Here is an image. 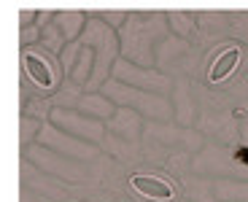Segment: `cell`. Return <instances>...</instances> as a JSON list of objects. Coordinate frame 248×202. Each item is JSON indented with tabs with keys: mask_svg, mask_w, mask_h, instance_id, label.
Instances as JSON below:
<instances>
[{
	"mask_svg": "<svg viewBox=\"0 0 248 202\" xmlns=\"http://www.w3.org/2000/svg\"><path fill=\"white\" fill-rule=\"evenodd\" d=\"M168 32L165 14H127L119 32V51L124 60L138 67H151L154 62V46L151 43Z\"/></svg>",
	"mask_w": 248,
	"mask_h": 202,
	"instance_id": "obj_1",
	"label": "cell"
},
{
	"mask_svg": "<svg viewBox=\"0 0 248 202\" xmlns=\"http://www.w3.org/2000/svg\"><path fill=\"white\" fill-rule=\"evenodd\" d=\"M168 19H170V27H175V30H178L181 35H186V32H189V27L184 25V22H189V14L175 11V14H168Z\"/></svg>",
	"mask_w": 248,
	"mask_h": 202,
	"instance_id": "obj_15",
	"label": "cell"
},
{
	"mask_svg": "<svg viewBox=\"0 0 248 202\" xmlns=\"http://www.w3.org/2000/svg\"><path fill=\"white\" fill-rule=\"evenodd\" d=\"M54 27L60 30L62 43L73 41L76 35L84 32V27H87V16H84L81 11H57L54 14Z\"/></svg>",
	"mask_w": 248,
	"mask_h": 202,
	"instance_id": "obj_10",
	"label": "cell"
},
{
	"mask_svg": "<svg viewBox=\"0 0 248 202\" xmlns=\"http://www.w3.org/2000/svg\"><path fill=\"white\" fill-rule=\"evenodd\" d=\"M41 143L49 148H54L51 154H68V156H78V159H92L94 154V146H87V143H81L78 138H68L65 132L54 127H44L41 129Z\"/></svg>",
	"mask_w": 248,
	"mask_h": 202,
	"instance_id": "obj_8",
	"label": "cell"
},
{
	"mask_svg": "<svg viewBox=\"0 0 248 202\" xmlns=\"http://www.w3.org/2000/svg\"><path fill=\"white\" fill-rule=\"evenodd\" d=\"M130 186L135 189L138 197L149 202H175L178 191L170 181H165L162 175H149V172H138L130 178Z\"/></svg>",
	"mask_w": 248,
	"mask_h": 202,
	"instance_id": "obj_7",
	"label": "cell"
},
{
	"mask_svg": "<svg viewBox=\"0 0 248 202\" xmlns=\"http://www.w3.org/2000/svg\"><path fill=\"white\" fill-rule=\"evenodd\" d=\"M76 110L84 113V116H89V119L103 122V119H111L113 113H116V105H113L103 92H89V94H81V97L76 100Z\"/></svg>",
	"mask_w": 248,
	"mask_h": 202,
	"instance_id": "obj_9",
	"label": "cell"
},
{
	"mask_svg": "<svg viewBox=\"0 0 248 202\" xmlns=\"http://www.w3.org/2000/svg\"><path fill=\"white\" fill-rule=\"evenodd\" d=\"M108 122H111V129H113V132L122 135V138H130V140H135L138 132H140V119H138L135 110L116 108V113H113Z\"/></svg>",
	"mask_w": 248,
	"mask_h": 202,
	"instance_id": "obj_12",
	"label": "cell"
},
{
	"mask_svg": "<svg viewBox=\"0 0 248 202\" xmlns=\"http://www.w3.org/2000/svg\"><path fill=\"white\" fill-rule=\"evenodd\" d=\"M100 92L106 94L116 108L135 110V113H140V116L156 119V122H168V119H173V105H170L168 97H162V94L140 92V89L124 86V84H119V81H113V78H108L106 84L100 86Z\"/></svg>",
	"mask_w": 248,
	"mask_h": 202,
	"instance_id": "obj_3",
	"label": "cell"
},
{
	"mask_svg": "<svg viewBox=\"0 0 248 202\" xmlns=\"http://www.w3.org/2000/svg\"><path fill=\"white\" fill-rule=\"evenodd\" d=\"M124 19H127V14H124V11H103V14H100V22H103V25H106V22L124 25Z\"/></svg>",
	"mask_w": 248,
	"mask_h": 202,
	"instance_id": "obj_16",
	"label": "cell"
},
{
	"mask_svg": "<svg viewBox=\"0 0 248 202\" xmlns=\"http://www.w3.org/2000/svg\"><path fill=\"white\" fill-rule=\"evenodd\" d=\"M81 46L92 51V76L87 89H100L111 78V70L119 60V35L111 25H103L100 19H87V27L81 32Z\"/></svg>",
	"mask_w": 248,
	"mask_h": 202,
	"instance_id": "obj_2",
	"label": "cell"
},
{
	"mask_svg": "<svg viewBox=\"0 0 248 202\" xmlns=\"http://www.w3.org/2000/svg\"><path fill=\"white\" fill-rule=\"evenodd\" d=\"M51 127L60 129V132H68L73 138H81V140H89V143H100L103 140V122L97 119H89L78 110H62V108H54L51 110Z\"/></svg>",
	"mask_w": 248,
	"mask_h": 202,
	"instance_id": "obj_5",
	"label": "cell"
},
{
	"mask_svg": "<svg viewBox=\"0 0 248 202\" xmlns=\"http://www.w3.org/2000/svg\"><path fill=\"white\" fill-rule=\"evenodd\" d=\"M216 197L221 202H248V184H237V181H218V184H216Z\"/></svg>",
	"mask_w": 248,
	"mask_h": 202,
	"instance_id": "obj_13",
	"label": "cell"
},
{
	"mask_svg": "<svg viewBox=\"0 0 248 202\" xmlns=\"http://www.w3.org/2000/svg\"><path fill=\"white\" fill-rule=\"evenodd\" d=\"M22 62H25L27 78H30L32 84L41 89V92H44V94L54 92L60 76H57V67H54V62H51L49 54H44V51H38V49H32V46H27L25 54H22Z\"/></svg>",
	"mask_w": 248,
	"mask_h": 202,
	"instance_id": "obj_6",
	"label": "cell"
},
{
	"mask_svg": "<svg viewBox=\"0 0 248 202\" xmlns=\"http://www.w3.org/2000/svg\"><path fill=\"white\" fill-rule=\"evenodd\" d=\"M240 65V49L237 46H232V49H224L221 54L213 60L211 70H208V78L216 84V81H224V78H230L232 73H235V67Z\"/></svg>",
	"mask_w": 248,
	"mask_h": 202,
	"instance_id": "obj_11",
	"label": "cell"
},
{
	"mask_svg": "<svg viewBox=\"0 0 248 202\" xmlns=\"http://www.w3.org/2000/svg\"><path fill=\"white\" fill-rule=\"evenodd\" d=\"M111 78L119 81V84H124V86L140 89V92L162 94V97H165V94L170 92V86H173L165 73H159L154 67H138L127 60H116V65H113V70H111Z\"/></svg>",
	"mask_w": 248,
	"mask_h": 202,
	"instance_id": "obj_4",
	"label": "cell"
},
{
	"mask_svg": "<svg viewBox=\"0 0 248 202\" xmlns=\"http://www.w3.org/2000/svg\"><path fill=\"white\" fill-rule=\"evenodd\" d=\"M89 76H92V51H89L87 46H81V49H78V62H76L70 78H73L78 86H87L89 84Z\"/></svg>",
	"mask_w": 248,
	"mask_h": 202,
	"instance_id": "obj_14",
	"label": "cell"
}]
</instances>
